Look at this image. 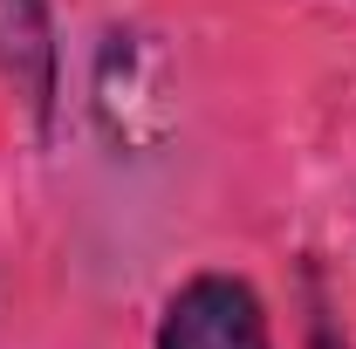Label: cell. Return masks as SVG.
I'll list each match as a JSON object with an SVG mask.
<instances>
[{
	"mask_svg": "<svg viewBox=\"0 0 356 349\" xmlns=\"http://www.w3.org/2000/svg\"><path fill=\"white\" fill-rule=\"evenodd\" d=\"M158 349H274L267 343V308L233 274L185 281L158 322Z\"/></svg>",
	"mask_w": 356,
	"mask_h": 349,
	"instance_id": "1",
	"label": "cell"
},
{
	"mask_svg": "<svg viewBox=\"0 0 356 349\" xmlns=\"http://www.w3.org/2000/svg\"><path fill=\"white\" fill-rule=\"evenodd\" d=\"M0 83L14 89V103L35 124L55 117V28H48V0H0Z\"/></svg>",
	"mask_w": 356,
	"mask_h": 349,
	"instance_id": "2",
	"label": "cell"
},
{
	"mask_svg": "<svg viewBox=\"0 0 356 349\" xmlns=\"http://www.w3.org/2000/svg\"><path fill=\"white\" fill-rule=\"evenodd\" d=\"M315 349H343V343H336V329H329V322H315Z\"/></svg>",
	"mask_w": 356,
	"mask_h": 349,
	"instance_id": "3",
	"label": "cell"
}]
</instances>
